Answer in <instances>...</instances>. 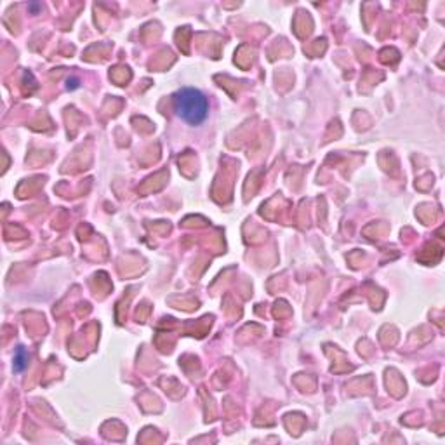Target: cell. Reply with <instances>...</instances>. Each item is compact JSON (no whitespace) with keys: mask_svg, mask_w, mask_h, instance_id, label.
Listing matches in <instances>:
<instances>
[{"mask_svg":"<svg viewBox=\"0 0 445 445\" xmlns=\"http://www.w3.org/2000/svg\"><path fill=\"white\" fill-rule=\"evenodd\" d=\"M174 111L181 120L190 126H200L209 117V101L193 87H184L174 94Z\"/></svg>","mask_w":445,"mask_h":445,"instance_id":"obj_1","label":"cell"},{"mask_svg":"<svg viewBox=\"0 0 445 445\" xmlns=\"http://www.w3.org/2000/svg\"><path fill=\"white\" fill-rule=\"evenodd\" d=\"M28 366V353L25 348H18L15 355V369L16 370H25Z\"/></svg>","mask_w":445,"mask_h":445,"instance_id":"obj_2","label":"cell"}]
</instances>
